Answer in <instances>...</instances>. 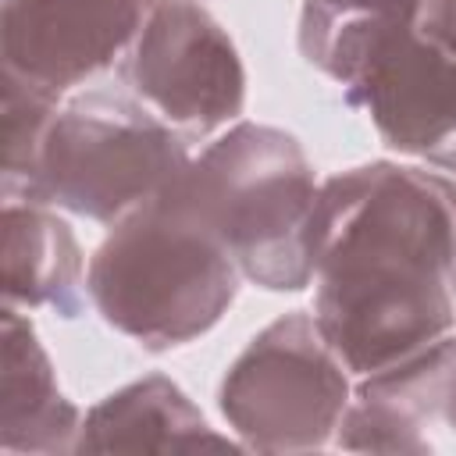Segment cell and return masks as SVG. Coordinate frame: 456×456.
<instances>
[{"instance_id":"obj_1","label":"cell","mask_w":456,"mask_h":456,"mask_svg":"<svg viewBox=\"0 0 456 456\" xmlns=\"http://www.w3.org/2000/svg\"><path fill=\"white\" fill-rule=\"evenodd\" d=\"M314 317L353 378L456 331V178L370 160L321 182Z\"/></svg>"},{"instance_id":"obj_2","label":"cell","mask_w":456,"mask_h":456,"mask_svg":"<svg viewBox=\"0 0 456 456\" xmlns=\"http://www.w3.org/2000/svg\"><path fill=\"white\" fill-rule=\"evenodd\" d=\"M239 264L171 185L110 228L86 267L103 324L150 353L207 335L239 296Z\"/></svg>"},{"instance_id":"obj_3","label":"cell","mask_w":456,"mask_h":456,"mask_svg":"<svg viewBox=\"0 0 456 456\" xmlns=\"http://www.w3.org/2000/svg\"><path fill=\"white\" fill-rule=\"evenodd\" d=\"M175 189L253 285L303 292L314 281L310 221L321 185L292 132L235 121L189 160Z\"/></svg>"},{"instance_id":"obj_4","label":"cell","mask_w":456,"mask_h":456,"mask_svg":"<svg viewBox=\"0 0 456 456\" xmlns=\"http://www.w3.org/2000/svg\"><path fill=\"white\" fill-rule=\"evenodd\" d=\"M299 53L370 114L395 153L456 171V57L417 32V18L299 14Z\"/></svg>"},{"instance_id":"obj_5","label":"cell","mask_w":456,"mask_h":456,"mask_svg":"<svg viewBox=\"0 0 456 456\" xmlns=\"http://www.w3.org/2000/svg\"><path fill=\"white\" fill-rule=\"evenodd\" d=\"M189 160L185 135L139 96L89 89L57 110L28 200L114 228L167 192Z\"/></svg>"},{"instance_id":"obj_6","label":"cell","mask_w":456,"mask_h":456,"mask_svg":"<svg viewBox=\"0 0 456 456\" xmlns=\"http://www.w3.org/2000/svg\"><path fill=\"white\" fill-rule=\"evenodd\" d=\"M349 395V370L317 317L292 310L260 328L232 360L217 410L246 449L310 452L335 442Z\"/></svg>"},{"instance_id":"obj_7","label":"cell","mask_w":456,"mask_h":456,"mask_svg":"<svg viewBox=\"0 0 456 456\" xmlns=\"http://www.w3.org/2000/svg\"><path fill=\"white\" fill-rule=\"evenodd\" d=\"M132 96L182 135H210L246 107V68L200 0H157L125 53Z\"/></svg>"},{"instance_id":"obj_8","label":"cell","mask_w":456,"mask_h":456,"mask_svg":"<svg viewBox=\"0 0 456 456\" xmlns=\"http://www.w3.org/2000/svg\"><path fill=\"white\" fill-rule=\"evenodd\" d=\"M157 0H4V71L64 93L125 57Z\"/></svg>"},{"instance_id":"obj_9","label":"cell","mask_w":456,"mask_h":456,"mask_svg":"<svg viewBox=\"0 0 456 456\" xmlns=\"http://www.w3.org/2000/svg\"><path fill=\"white\" fill-rule=\"evenodd\" d=\"M456 363V331L424 353L356 378L335 442L353 452H431L428 428L445 410Z\"/></svg>"},{"instance_id":"obj_10","label":"cell","mask_w":456,"mask_h":456,"mask_svg":"<svg viewBox=\"0 0 456 456\" xmlns=\"http://www.w3.org/2000/svg\"><path fill=\"white\" fill-rule=\"evenodd\" d=\"M78 406L57 388L53 363L25 314L4 306L0 335V445L4 452H75Z\"/></svg>"},{"instance_id":"obj_11","label":"cell","mask_w":456,"mask_h":456,"mask_svg":"<svg viewBox=\"0 0 456 456\" xmlns=\"http://www.w3.org/2000/svg\"><path fill=\"white\" fill-rule=\"evenodd\" d=\"M228 445L235 442L217 435L167 374H146L82 417L75 452H196Z\"/></svg>"},{"instance_id":"obj_12","label":"cell","mask_w":456,"mask_h":456,"mask_svg":"<svg viewBox=\"0 0 456 456\" xmlns=\"http://www.w3.org/2000/svg\"><path fill=\"white\" fill-rule=\"evenodd\" d=\"M86 296V260L68 221L46 203L4 200V306H46L71 321Z\"/></svg>"},{"instance_id":"obj_13","label":"cell","mask_w":456,"mask_h":456,"mask_svg":"<svg viewBox=\"0 0 456 456\" xmlns=\"http://www.w3.org/2000/svg\"><path fill=\"white\" fill-rule=\"evenodd\" d=\"M57 100H61L57 93H46L4 71V114H0L4 121V167H0L4 200H28L46 132L61 110Z\"/></svg>"},{"instance_id":"obj_14","label":"cell","mask_w":456,"mask_h":456,"mask_svg":"<svg viewBox=\"0 0 456 456\" xmlns=\"http://www.w3.org/2000/svg\"><path fill=\"white\" fill-rule=\"evenodd\" d=\"M303 11L321 18H417L420 0H306Z\"/></svg>"},{"instance_id":"obj_15","label":"cell","mask_w":456,"mask_h":456,"mask_svg":"<svg viewBox=\"0 0 456 456\" xmlns=\"http://www.w3.org/2000/svg\"><path fill=\"white\" fill-rule=\"evenodd\" d=\"M417 32L449 57H456V0H420Z\"/></svg>"},{"instance_id":"obj_16","label":"cell","mask_w":456,"mask_h":456,"mask_svg":"<svg viewBox=\"0 0 456 456\" xmlns=\"http://www.w3.org/2000/svg\"><path fill=\"white\" fill-rule=\"evenodd\" d=\"M442 420L456 431V363H452V378H449V392H445V410H442Z\"/></svg>"},{"instance_id":"obj_17","label":"cell","mask_w":456,"mask_h":456,"mask_svg":"<svg viewBox=\"0 0 456 456\" xmlns=\"http://www.w3.org/2000/svg\"><path fill=\"white\" fill-rule=\"evenodd\" d=\"M452 292H456V271H452Z\"/></svg>"}]
</instances>
